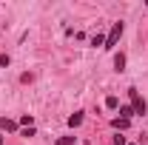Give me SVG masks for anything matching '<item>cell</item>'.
Returning <instances> with one entry per match:
<instances>
[{"label":"cell","mask_w":148,"mask_h":145,"mask_svg":"<svg viewBox=\"0 0 148 145\" xmlns=\"http://www.w3.org/2000/svg\"><path fill=\"white\" fill-rule=\"evenodd\" d=\"M123 29H125L123 23H114V26H111L108 37H106V46H103L106 51H114V46H117V43H120V37H123Z\"/></svg>","instance_id":"obj_1"},{"label":"cell","mask_w":148,"mask_h":145,"mask_svg":"<svg viewBox=\"0 0 148 145\" xmlns=\"http://www.w3.org/2000/svg\"><path fill=\"white\" fill-rule=\"evenodd\" d=\"M128 97H131V108H134V114H143V117H145L148 103L140 97V91H137V88H128Z\"/></svg>","instance_id":"obj_2"},{"label":"cell","mask_w":148,"mask_h":145,"mask_svg":"<svg viewBox=\"0 0 148 145\" xmlns=\"http://www.w3.org/2000/svg\"><path fill=\"white\" fill-rule=\"evenodd\" d=\"M20 128V122H14V120H6V117H0V134L6 131V134H14Z\"/></svg>","instance_id":"obj_3"},{"label":"cell","mask_w":148,"mask_h":145,"mask_svg":"<svg viewBox=\"0 0 148 145\" xmlns=\"http://www.w3.org/2000/svg\"><path fill=\"white\" fill-rule=\"evenodd\" d=\"M128 125H131V120H123V117H114L111 120V128H117V131H125Z\"/></svg>","instance_id":"obj_4"},{"label":"cell","mask_w":148,"mask_h":145,"mask_svg":"<svg viewBox=\"0 0 148 145\" xmlns=\"http://www.w3.org/2000/svg\"><path fill=\"white\" fill-rule=\"evenodd\" d=\"M77 125H83V111H74L69 117V128H77Z\"/></svg>","instance_id":"obj_5"},{"label":"cell","mask_w":148,"mask_h":145,"mask_svg":"<svg viewBox=\"0 0 148 145\" xmlns=\"http://www.w3.org/2000/svg\"><path fill=\"white\" fill-rule=\"evenodd\" d=\"M106 108H108V111H120V100H117L114 94H111V97H106Z\"/></svg>","instance_id":"obj_6"},{"label":"cell","mask_w":148,"mask_h":145,"mask_svg":"<svg viewBox=\"0 0 148 145\" xmlns=\"http://www.w3.org/2000/svg\"><path fill=\"white\" fill-rule=\"evenodd\" d=\"M114 68L117 71H125V54H114Z\"/></svg>","instance_id":"obj_7"},{"label":"cell","mask_w":148,"mask_h":145,"mask_svg":"<svg viewBox=\"0 0 148 145\" xmlns=\"http://www.w3.org/2000/svg\"><path fill=\"white\" fill-rule=\"evenodd\" d=\"M20 125L23 128H34V117H32V114H23V117H20Z\"/></svg>","instance_id":"obj_8"},{"label":"cell","mask_w":148,"mask_h":145,"mask_svg":"<svg viewBox=\"0 0 148 145\" xmlns=\"http://www.w3.org/2000/svg\"><path fill=\"white\" fill-rule=\"evenodd\" d=\"M120 117H123V120H131V117H134V108H131V105H120Z\"/></svg>","instance_id":"obj_9"},{"label":"cell","mask_w":148,"mask_h":145,"mask_svg":"<svg viewBox=\"0 0 148 145\" xmlns=\"http://www.w3.org/2000/svg\"><path fill=\"white\" fill-rule=\"evenodd\" d=\"M57 145H74V137H71V134H69V137H60Z\"/></svg>","instance_id":"obj_10"},{"label":"cell","mask_w":148,"mask_h":145,"mask_svg":"<svg viewBox=\"0 0 148 145\" xmlns=\"http://www.w3.org/2000/svg\"><path fill=\"white\" fill-rule=\"evenodd\" d=\"M91 46H106V37H103V34H97V37H91Z\"/></svg>","instance_id":"obj_11"},{"label":"cell","mask_w":148,"mask_h":145,"mask_svg":"<svg viewBox=\"0 0 148 145\" xmlns=\"http://www.w3.org/2000/svg\"><path fill=\"white\" fill-rule=\"evenodd\" d=\"M9 63H12V57H9V54H0V66H9Z\"/></svg>","instance_id":"obj_12"},{"label":"cell","mask_w":148,"mask_h":145,"mask_svg":"<svg viewBox=\"0 0 148 145\" xmlns=\"http://www.w3.org/2000/svg\"><path fill=\"white\" fill-rule=\"evenodd\" d=\"M114 145H125V137H123V134H117V137H114Z\"/></svg>","instance_id":"obj_13"},{"label":"cell","mask_w":148,"mask_h":145,"mask_svg":"<svg viewBox=\"0 0 148 145\" xmlns=\"http://www.w3.org/2000/svg\"><path fill=\"white\" fill-rule=\"evenodd\" d=\"M0 145H3V134H0Z\"/></svg>","instance_id":"obj_14"}]
</instances>
